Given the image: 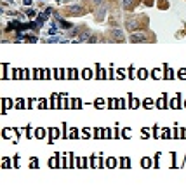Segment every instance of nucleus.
<instances>
[{
  "instance_id": "nucleus-1",
  "label": "nucleus",
  "mask_w": 186,
  "mask_h": 188,
  "mask_svg": "<svg viewBox=\"0 0 186 188\" xmlns=\"http://www.w3.org/2000/svg\"><path fill=\"white\" fill-rule=\"evenodd\" d=\"M66 12H68L70 16H84L87 9H85L82 4H71V6L66 7Z\"/></svg>"
},
{
  "instance_id": "nucleus-2",
  "label": "nucleus",
  "mask_w": 186,
  "mask_h": 188,
  "mask_svg": "<svg viewBox=\"0 0 186 188\" xmlns=\"http://www.w3.org/2000/svg\"><path fill=\"white\" fill-rule=\"evenodd\" d=\"M148 32H136V33H132L131 35V42H150L151 40V37L150 35H146Z\"/></svg>"
},
{
  "instance_id": "nucleus-3",
  "label": "nucleus",
  "mask_w": 186,
  "mask_h": 188,
  "mask_svg": "<svg viewBox=\"0 0 186 188\" xmlns=\"http://www.w3.org/2000/svg\"><path fill=\"white\" fill-rule=\"evenodd\" d=\"M125 28H127L129 32H136L139 28V17H129L127 21H125Z\"/></svg>"
},
{
  "instance_id": "nucleus-4",
  "label": "nucleus",
  "mask_w": 186,
  "mask_h": 188,
  "mask_svg": "<svg viewBox=\"0 0 186 188\" xmlns=\"http://www.w3.org/2000/svg\"><path fill=\"white\" fill-rule=\"evenodd\" d=\"M110 37H112V40H117V42H123V40H125V35H123L122 30H118V28H113L112 32H110Z\"/></svg>"
},
{
  "instance_id": "nucleus-5",
  "label": "nucleus",
  "mask_w": 186,
  "mask_h": 188,
  "mask_svg": "<svg viewBox=\"0 0 186 188\" xmlns=\"http://www.w3.org/2000/svg\"><path fill=\"white\" fill-rule=\"evenodd\" d=\"M122 7L127 9V11H131V9L136 7V0H122Z\"/></svg>"
},
{
  "instance_id": "nucleus-6",
  "label": "nucleus",
  "mask_w": 186,
  "mask_h": 188,
  "mask_svg": "<svg viewBox=\"0 0 186 188\" xmlns=\"http://www.w3.org/2000/svg\"><path fill=\"white\" fill-rule=\"evenodd\" d=\"M61 21V26L63 28H71V23H66V21H63V19H59Z\"/></svg>"
},
{
  "instance_id": "nucleus-7",
  "label": "nucleus",
  "mask_w": 186,
  "mask_h": 188,
  "mask_svg": "<svg viewBox=\"0 0 186 188\" xmlns=\"http://www.w3.org/2000/svg\"><path fill=\"white\" fill-rule=\"evenodd\" d=\"M90 2H92V4H94V6H99V4H101L103 0H90Z\"/></svg>"
}]
</instances>
